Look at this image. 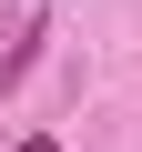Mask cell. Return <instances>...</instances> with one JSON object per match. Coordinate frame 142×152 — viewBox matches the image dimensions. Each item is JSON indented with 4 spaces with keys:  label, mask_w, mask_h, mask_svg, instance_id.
Returning <instances> with one entry per match:
<instances>
[{
    "label": "cell",
    "mask_w": 142,
    "mask_h": 152,
    "mask_svg": "<svg viewBox=\"0 0 142 152\" xmlns=\"http://www.w3.org/2000/svg\"><path fill=\"white\" fill-rule=\"evenodd\" d=\"M20 152H51V142H20Z\"/></svg>",
    "instance_id": "1"
}]
</instances>
